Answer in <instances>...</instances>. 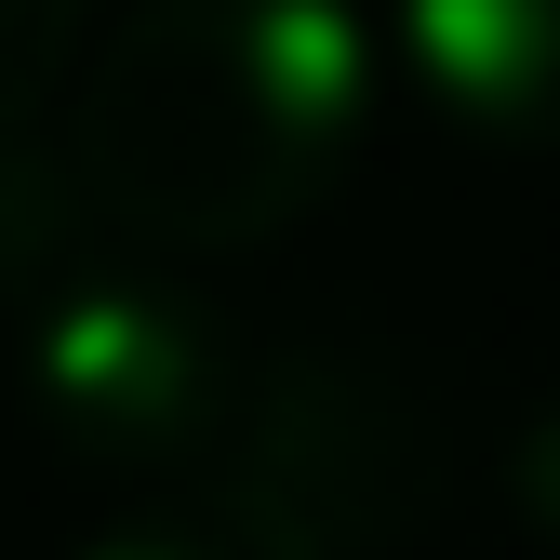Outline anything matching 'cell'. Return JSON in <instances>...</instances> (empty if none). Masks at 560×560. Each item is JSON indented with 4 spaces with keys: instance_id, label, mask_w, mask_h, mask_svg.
Listing matches in <instances>:
<instances>
[{
    "instance_id": "5b68a950",
    "label": "cell",
    "mask_w": 560,
    "mask_h": 560,
    "mask_svg": "<svg viewBox=\"0 0 560 560\" xmlns=\"http://www.w3.org/2000/svg\"><path fill=\"white\" fill-rule=\"evenodd\" d=\"M67 560H307V547L280 534L254 494H228V480L200 467V480H148V494H120Z\"/></svg>"
},
{
    "instance_id": "52a82bcc",
    "label": "cell",
    "mask_w": 560,
    "mask_h": 560,
    "mask_svg": "<svg viewBox=\"0 0 560 560\" xmlns=\"http://www.w3.org/2000/svg\"><path fill=\"white\" fill-rule=\"evenodd\" d=\"M94 40V0H0V133H27Z\"/></svg>"
},
{
    "instance_id": "8992f818",
    "label": "cell",
    "mask_w": 560,
    "mask_h": 560,
    "mask_svg": "<svg viewBox=\"0 0 560 560\" xmlns=\"http://www.w3.org/2000/svg\"><path fill=\"white\" fill-rule=\"evenodd\" d=\"M94 187H81V161H40L27 133H0V294H54L67 267H94Z\"/></svg>"
},
{
    "instance_id": "277c9868",
    "label": "cell",
    "mask_w": 560,
    "mask_h": 560,
    "mask_svg": "<svg viewBox=\"0 0 560 560\" xmlns=\"http://www.w3.org/2000/svg\"><path fill=\"white\" fill-rule=\"evenodd\" d=\"M387 67L480 148H560V0H387Z\"/></svg>"
},
{
    "instance_id": "7a4b0ae2",
    "label": "cell",
    "mask_w": 560,
    "mask_h": 560,
    "mask_svg": "<svg viewBox=\"0 0 560 560\" xmlns=\"http://www.w3.org/2000/svg\"><path fill=\"white\" fill-rule=\"evenodd\" d=\"M214 480L254 494L307 560H374V547H413L441 521L454 428H441V400L400 361H374V347H280V361L241 374Z\"/></svg>"
},
{
    "instance_id": "ba28073f",
    "label": "cell",
    "mask_w": 560,
    "mask_h": 560,
    "mask_svg": "<svg viewBox=\"0 0 560 560\" xmlns=\"http://www.w3.org/2000/svg\"><path fill=\"white\" fill-rule=\"evenodd\" d=\"M521 521L560 534V413H534V428H521Z\"/></svg>"
},
{
    "instance_id": "3957f363",
    "label": "cell",
    "mask_w": 560,
    "mask_h": 560,
    "mask_svg": "<svg viewBox=\"0 0 560 560\" xmlns=\"http://www.w3.org/2000/svg\"><path fill=\"white\" fill-rule=\"evenodd\" d=\"M241 347L228 320L187 294V280L148 267H67L54 294H27V400L40 428L81 454L94 480H200L228 454V413H241Z\"/></svg>"
},
{
    "instance_id": "6da1fadb",
    "label": "cell",
    "mask_w": 560,
    "mask_h": 560,
    "mask_svg": "<svg viewBox=\"0 0 560 560\" xmlns=\"http://www.w3.org/2000/svg\"><path fill=\"white\" fill-rule=\"evenodd\" d=\"M387 94L361 0H133L81 67L67 161L148 254H254L347 187Z\"/></svg>"
}]
</instances>
